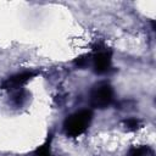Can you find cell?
I'll list each match as a JSON object with an SVG mask.
<instances>
[{
    "instance_id": "1",
    "label": "cell",
    "mask_w": 156,
    "mask_h": 156,
    "mask_svg": "<svg viewBox=\"0 0 156 156\" xmlns=\"http://www.w3.org/2000/svg\"><path fill=\"white\" fill-rule=\"evenodd\" d=\"M93 113L90 110H80L69 115L63 122V130L67 136L76 138L82 135L91 122Z\"/></svg>"
},
{
    "instance_id": "2",
    "label": "cell",
    "mask_w": 156,
    "mask_h": 156,
    "mask_svg": "<svg viewBox=\"0 0 156 156\" xmlns=\"http://www.w3.org/2000/svg\"><path fill=\"white\" fill-rule=\"evenodd\" d=\"M113 100V89L107 82L96 83L90 91V105L95 108H106Z\"/></svg>"
},
{
    "instance_id": "3",
    "label": "cell",
    "mask_w": 156,
    "mask_h": 156,
    "mask_svg": "<svg viewBox=\"0 0 156 156\" xmlns=\"http://www.w3.org/2000/svg\"><path fill=\"white\" fill-rule=\"evenodd\" d=\"M35 76H37V72H33V71H24V72L13 74L2 82L1 88L7 89V90H18L22 85H24L27 82H29Z\"/></svg>"
},
{
    "instance_id": "4",
    "label": "cell",
    "mask_w": 156,
    "mask_h": 156,
    "mask_svg": "<svg viewBox=\"0 0 156 156\" xmlns=\"http://www.w3.org/2000/svg\"><path fill=\"white\" fill-rule=\"evenodd\" d=\"M93 67L95 73L102 74L111 68V52L110 51H99L93 56Z\"/></svg>"
},
{
    "instance_id": "5",
    "label": "cell",
    "mask_w": 156,
    "mask_h": 156,
    "mask_svg": "<svg viewBox=\"0 0 156 156\" xmlns=\"http://www.w3.org/2000/svg\"><path fill=\"white\" fill-rule=\"evenodd\" d=\"M127 156H154V152L147 146H135L128 151Z\"/></svg>"
},
{
    "instance_id": "6",
    "label": "cell",
    "mask_w": 156,
    "mask_h": 156,
    "mask_svg": "<svg viewBox=\"0 0 156 156\" xmlns=\"http://www.w3.org/2000/svg\"><path fill=\"white\" fill-rule=\"evenodd\" d=\"M50 143H51V135L41 146H39L35 150L34 156H51V154H50Z\"/></svg>"
},
{
    "instance_id": "7",
    "label": "cell",
    "mask_w": 156,
    "mask_h": 156,
    "mask_svg": "<svg viewBox=\"0 0 156 156\" xmlns=\"http://www.w3.org/2000/svg\"><path fill=\"white\" fill-rule=\"evenodd\" d=\"M123 123H124L126 128L129 129V130H135V129H138V128L140 127V124H141L138 118H128V119H124Z\"/></svg>"
},
{
    "instance_id": "8",
    "label": "cell",
    "mask_w": 156,
    "mask_h": 156,
    "mask_svg": "<svg viewBox=\"0 0 156 156\" xmlns=\"http://www.w3.org/2000/svg\"><path fill=\"white\" fill-rule=\"evenodd\" d=\"M74 65H77L78 67H85L87 65H89V55L77 57V60L74 61Z\"/></svg>"
}]
</instances>
